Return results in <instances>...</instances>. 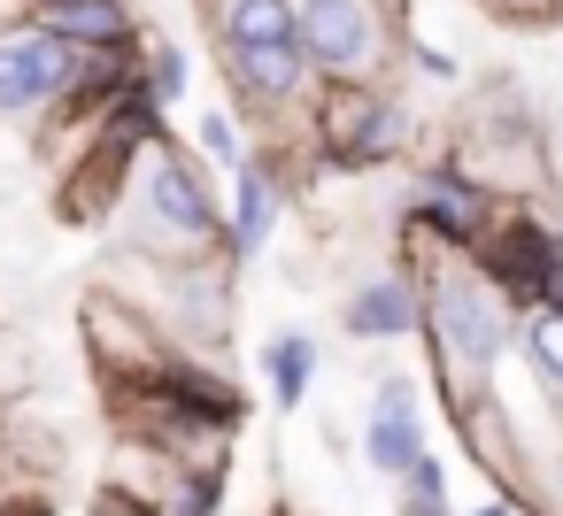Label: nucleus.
<instances>
[{
  "mask_svg": "<svg viewBox=\"0 0 563 516\" xmlns=\"http://www.w3.org/2000/svg\"><path fill=\"white\" fill-rule=\"evenodd\" d=\"M432 270H417L424 285V339H432V370L448 385V408L478 401L501 385V362L517 355V301L486 278L478 255H448V247H424Z\"/></svg>",
  "mask_w": 563,
  "mask_h": 516,
  "instance_id": "f257e3e1",
  "label": "nucleus"
},
{
  "mask_svg": "<svg viewBox=\"0 0 563 516\" xmlns=\"http://www.w3.org/2000/svg\"><path fill=\"white\" fill-rule=\"evenodd\" d=\"M117 209L132 216L140 262H209V255H224V201H217L201 155L178 147V139H163V132L132 147Z\"/></svg>",
  "mask_w": 563,
  "mask_h": 516,
  "instance_id": "f03ea898",
  "label": "nucleus"
},
{
  "mask_svg": "<svg viewBox=\"0 0 563 516\" xmlns=\"http://www.w3.org/2000/svg\"><path fill=\"white\" fill-rule=\"evenodd\" d=\"M201 9H209V47L232 86V109L255 124H301L317 101V78L301 55L294 0H201Z\"/></svg>",
  "mask_w": 563,
  "mask_h": 516,
  "instance_id": "7ed1b4c3",
  "label": "nucleus"
},
{
  "mask_svg": "<svg viewBox=\"0 0 563 516\" xmlns=\"http://www.w3.org/2000/svg\"><path fill=\"white\" fill-rule=\"evenodd\" d=\"M294 24L317 86H386L409 40L394 0H294Z\"/></svg>",
  "mask_w": 563,
  "mask_h": 516,
  "instance_id": "20e7f679",
  "label": "nucleus"
},
{
  "mask_svg": "<svg viewBox=\"0 0 563 516\" xmlns=\"http://www.w3.org/2000/svg\"><path fill=\"white\" fill-rule=\"evenodd\" d=\"M301 132L324 162L363 170V162H394L409 147V109H401L394 86H317Z\"/></svg>",
  "mask_w": 563,
  "mask_h": 516,
  "instance_id": "39448f33",
  "label": "nucleus"
},
{
  "mask_svg": "<svg viewBox=\"0 0 563 516\" xmlns=\"http://www.w3.org/2000/svg\"><path fill=\"white\" fill-rule=\"evenodd\" d=\"M86 101V55L32 16L0 24V116H55Z\"/></svg>",
  "mask_w": 563,
  "mask_h": 516,
  "instance_id": "423d86ee",
  "label": "nucleus"
},
{
  "mask_svg": "<svg viewBox=\"0 0 563 516\" xmlns=\"http://www.w3.org/2000/svg\"><path fill=\"white\" fill-rule=\"evenodd\" d=\"M478 262L517 309H555L563 301V232L540 209H501L486 247H478Z\"/></svg>",
  "mask_w": 563,
  "mask_h": 516,
  "instance_id": "0eeeda50",
  "label": "nucleus"
},
{
  "mask_svg": "<svg viewBox=\"0 0 563 516\" xmlns=\"http://www.w3.org/2000/svg\"><path fill=\"white\" fill-rule=\"evenodd\" d=\"M86 355H93V370H101L117 393L163 385V378L178 370L170 339L155 332V316H147L140 301H124V293H93V301H86Z\"/></svg>",
  "mask_w": 563,
  "mask_h": 516,
  "instance_id": "6e6552de",
  "label": "nucleus"
},
{
  "mask_svg": "<svg viewBox=\"0 0 563 516\" xmlns=\"http://www.w3.org/2000/svg\"><path fill=\"white\" fill-rule=\"evenodd\" d=\"M494 216H501V201H486L455 162H424V178H417V193H409V232H417L424 247L478 255L486 232H494Z\"/></svg>",
  "mask_w": 563,
  "mask_h": 516,
  "instance_id": "1a4fd4ad",
  "label": "nucleus"
},
{
  "mask_svg": "<svg viewBox=\"0 0 563 516\" xmlns=\"http://www.w3.org/2000/svg\"><path fill=\"white\" fill-rule=\"evenodd\" d=\"M424 455H432V439H424V401H417V385H409V378H378L371 401H363V462L394 485V478H409Z\"/></svg>",
  "mask_w": 563,
  "mask_h": 516,
  "instance_id": "9d476101",
  "label": "nucleus"
},
{
  "mask_svg": "<svg viewBox=\"0 0 563 516\" xmlns=\"http://www.w3.org/2000/svg\"><path fill=\"white\" fill-rule=\"evenodd\" d=\"M424 324V285H417V270H371L347 301H340V332L355 339V347H394V339H409Z\"/></svg>",
  "mask_w": 563,
  "mask_h": 516,
  "instance_id": "9b49d317",
  "label": "nucleus"
},
{
  "mask_svg": "<svg viewBox=\"0 0 563 516\" xmlns=\"http://www.w3.org/2000/svg\"><path fill=\"white\" fill-rule=\"evenodd\" d=\"M278 216H286V170L247 155V170L232 178V209H224V255H232V262L263 255L271 232H278Z\"/></svg>",
  "mask_w": 563,
  "mask_h": 516,
  "instance_id": "f8f14e48",
  "label": "nucleus"
},
{
  "mask_svg": "<svg viewBox=\"0 0 563 516\" xmlns=\"http://www.w3.org/2000/svg\"><path fill=\"white\" fill-rule=\"evenodd\" d=\"M517 362L540 385V408L563 424V301L555 309H517Z\"/></svg>",
  "mask_w": 563,
  "mask_h": 516,
  "instance_id": "ddd939ff",
  "label": "nucleus"
},
{
  "mask_svg": "<svg viewBox=\"0 0 563 516\" xmlns=\"http://www.w3.org/2000/svg\"><path fill=\"white\" fill-rule=\"evenodd\" d=\"M186 86H194V63H186V47L170 40V32H155V40H140V55H132V93L163 116V109H178L186 101Z\"/></svg>",
  "mask_w": 563,
  "mask_h": 516,
  "instance_id": "4468645a",
  "label": "nucleus"
},
{
  "mask_svg": "<svg viewBox=\"0 0 563 516\" xmlns=\"http://www.w3.org/2000/svg\"><path fill=\"white\" fill-rule=\"evenodd\" d=\"M317 362H324V347L309 332H271L263 339V385H271V401L278 408H301L309 385H317Z\"/></svg>",
  "mask_w": 563,
  "mask_h": 516,
  "instance_id": "2eb2a0df",
  "label": "nucleus"
},
{
  "mask_svg": "<svg viewBox=\"0 0 563 516\" xmlns=\"http://www.w3.org/2000/svg\"><path fill=\"white\" fill-rule=\"evenodd\" d=\"M194 147H201V170H247V139H240V116L232 109H201V124H194Z\"/></svg>",
  "mask_w": 563,
  "mask_h": 516,
  "instance_id": "dca6fc26",
  "label": "nucleus"
},
{
  "mask_svg": "<svg viewBox=\"0 0 563 516\" xmlns=\"http://www.w3.org/2000/svg\"><path fill=\"white\" fill-rule=\"evenodd\" d=\"M486 9L509 24H548V16H563V0H486Z\"/></svg>",
  "mask_w": 563,
  "mask_h": 516,
  "instance_id": "f3484780",
  "label": "nucleus"
},
{
  "mask_svg": "<svg viewBox=\"0 0 563 516\" xmlns=\"http://www.w3.org/2000/svg\"><path fill=\"white\" fill-rule=\"evenodd\" d=\"M93 516H147V508H132V501H109V493H101V508H93Z\"/></svg>",
  "mask_w": 563,
  "mask_h": 516,
  "instance_id": "a211bd4d",
  "label": "nucleus"
},
{
  "mask_svg": "<svg viewBox=\"0 0 563 516\" xmlns=\"http://www.w3.org/2000/svg\"><path fill=\"white\" fill-rule=\"evenodd\" d=\"M471 516H525L517 501H486V508H471Z\"/></svg>",
  "mask_w": 563,
  "mask_h": 516,
  "instance_id": "6ab92c4d",
  "label": "nucleus"
},
{
  "mask_svg": "<svg viewBox=\"0 0 563 516\" xmlns=\"http://www.w3.org/2000/svg\"><path fill=\"white\" fill-rule=\"evenodd\" d=\"M24 9H63V0H24Z\"/></svg>",
  "mask_w": 563,
  "mask_h": 516,
  "instance_id": "aec40b11",
  "label": "nucleus"
}]
</instances>
